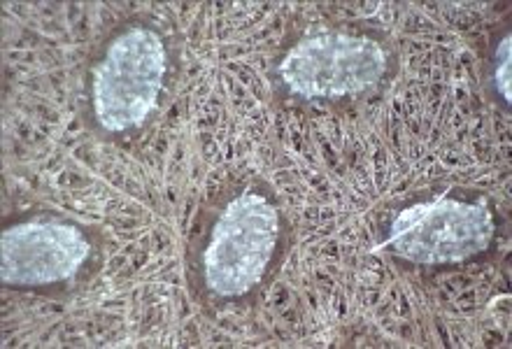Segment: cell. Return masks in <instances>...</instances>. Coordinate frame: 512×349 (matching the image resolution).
I'll return each instance as SVG.
<instances>
[{
    "mask_svg": "<svg viewBox=\"0 0 512 349\" xmlns=\"http://www.w3.org/2000/svg\"><path fill=\"white\" fill-rule=\"evenodd\" d=\"M180 45L163 21L128 17L91 54L82 117L98 138H133L161 115L180 80Z\"/></svg>",
    "mask_w": 512,
    "mask_h": 349,
    "instance_id": "cell-2",
    "label": "cell"
},
{
    "mask_svg": "<svg viewBox=\"0 0 512 349\" xmlns=\"http://www.w3.org/2000/svg\"><path fill=\"white\" fill-rule=\"evenodd\" d=\"M289 219L261 177L224 184L198 210L187 247V280L198 303L236 308L273 280L289 247Z\"/></svg>",
    "mask_w": 512,
    "mask_h": 349,
    "instance_id": "cell-1",
    "label": "cell"
},
{
    "mask_svg": "<svg viewBox=\"0 0 512 349\" xmlns=\"http://www.w3.org/2000/svg\"><path fill=\"white\" fill-rule=\"evenodd\" d=\"M496 229V205L485 191L450 184L391 203L380 249L424 268L459 266L485 254Z\"/></svg>",
    "mask_w": 512,
    "mask_h": 349,
    "instance_id": "cell-3",
    "label": "cell"
},
{
    "mask_svg": "<svg viewBox=\"0 0 512 349\" xmlns=\"http://www.w3.org/2000/svg\"><path fill=\"white\" fill-rule=\"evenodd\" d=\"M396 70V49L373 26H317L298 35L275 66L277 89L301 101H347L378 89Z\"/></svg>",
    "mask_w": 512,
    "mask_h": 349,
    "instance_id": "cell-5",
    "label": "cell"
},
{
    "mask_svg": "<svg viewBox=\"0 0 512 349\" xmlns=\"http://www.w3.org/2000/svg\"><path fill=\"white\" fill-rule=\"evenodd\" d=\"M103 263V231L63 212L28 210L3 224L0 282L5 289L70 294L94 280Z\"/></svg>",
    "mask_w": 512,
    "mask_h": 349,
    "instance_id": "cell-4",
    "label": "cell"
},
{
    "mask_svg": "<svg viewBox=\"0 0 512 349\" xmlns=\"http://www.w3.org/2000/svg\"><path fill=\"white\" fill-rule=\"evenodd\" d=\"M512 40L510 28L503 26L501 33L489 47L487 54V87L496 103L503 105V110H510V87H512Z\"/></svg>",
    "mask_w": 512,
    "mask_h": 349,
    "instance_id": "cell-6",
    "label": "cell"
}]
</instances>
